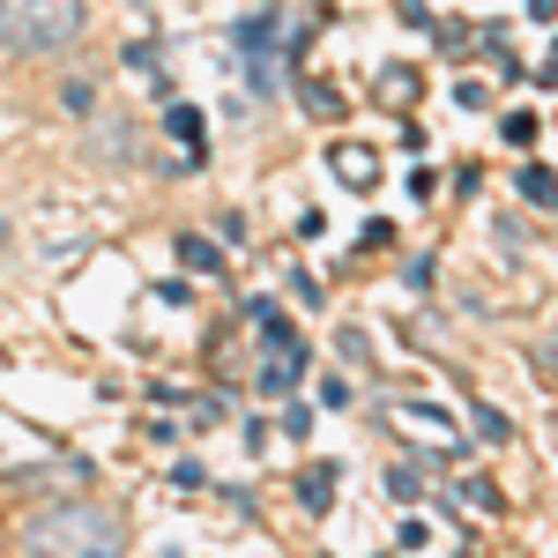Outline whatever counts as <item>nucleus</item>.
<instances>
[{
	"label": "nucleus",
	"instance_id": "obj_5",
	"mask_svg": "<svg viewBox=\"0 0 558 558\" xmlns=\"http://www.w3.org/2000/svg\"><path fill=\"white\" fill-rule=\"evenodd\" d=\"M179 260H186V268H194V276H216V268H223V254H216L209 239H194V231H186V239H179Z\"/></svg>",
	"mask_w": 558,
	"mask_h": 558
},
{
	"label": "nucleus",
	"instance_id": "obj_8",
	"mask_svg": "<svg viewBox=\"0 0 558 558\" xmlns=\"http://www.w3.org/2000/svg\"><path fill=\"white\" fill-rule=\"evenodd\" d=\"M299 492H305V507H328V499H336V470H313Z\"/></svg>",
	"mask_w": 558,
	"mask_h": 558
},
{
	"label": "nucleus",
	"instance_id": "obj_4",
	"mask_svg": "<svg viewBox=\"0 0 558 558\" xmlns=\"http://www.w3.org/2000/svg\"><path fill=\"white\" fill-rule=\"evenodd\" d=\"M165 134L186 142V149H202V112H194V105H172V112H165Z\"/></svg>",
	"mask_w": 558,
	"mask_h": 558
},
{
	"label": "nucleus",
	"instance_id": "obj_6",
	"mask_svg": "<svg viewBox=\"0 0 558 558\" xmlns=\"http://www.w3.org/2000/svg\"><path fill=\"white\" fill-rule=\"evenodd\" d=\"M97 165H128V128H97Z\"/></svg>",
	"mask_w": 558,
	"mask_h": 558
},
{
	"label": "nucleus",
	"instance_id": "obj_10",
	"mask_svg": "<svg viewBox=\"0 0 558 558\" xmlns=\"http://www.w3.org/2000/svg\"><path fill=\"white\" fill-rule=\"evenodd\" d=\"M336 157H343V165H336V172H343V186H365V179H373V165H365V149H336Z\"/></svg>",
	"mask_w": 558,
	"mask_h": 558
},
{
	"label": "nucleus",
	"instance_id": "obj_1",
	"mask_svg": "<svg viewBox=\"0 0 558 558\" xmlns=\"http://www.w3.org/2000/svg\"><path fill=\"white\" fill-rule=\"evenodd\" d=\"M120 551H128L120 514H112V507H89V499L45 507V514L23 529V558H120Z\"/></svg>",
	"mask_w": 558,
	"mask_h": 558
},
{
	"label": "nucleus",
	"instance_id": "obj_2",
	"mask_svg": "<svg viewBox=\"0 0 558 558\" xmlns=\"http://www.w3.org/2000/svg\"><path fill=\"white\" fill-rule=\"evenodd\" d=\"M89 8L83 0H0V52L15 60H52L83 38Z\"/></svg>",
	"mask_w": 558,
	"mask_h": 558
},
{
	"label": "nucleus",
	"instance_id": "obj_9",
	"mask_svg": "<svg viewBox=\"0 0 558 558\" xmlns=\"http://www.w3.org/2000/svg\"><path fill=\"white\" fill-rule=\"evenodd\" d=\"M521 194H529V202H558V179L529 165V172H521Z\"/></svg>",
	"mask_w": 558,
	"mask_h": 558
},
{
	"label": "nucleus",
	"instance_id": "obj_3",
	"mask_svg": "<svg viewBox=\"0 0 558 558\" xmlns=\"http://www.w3.org/2000/svg\"><path fill=\"white\" fill-rule=\"evenodd\" d=\"M305 365H313V357H305V343H283L276 357H268V365H260V395H291Z\"/></svg>",
	"mask_w": 558,
	"mask_h": 558
},
{
	"label": "nucleus",
	"instance_id": "obj_7",
	"mask_svg": "<svg viewBox=\"0 0 558 558\" xmlns=\"http://www.w3.org/2000/svg\"><path fill=\"white\" fill-rule=\"evenodd\" d=\"M60 112H68V120H89V112H97V89H89V83H68V89H60Z\"/></svg>",
	"mask_w": 558,
	"mask_h": 558
},
{
	"label": "nucleus",
	"instance_id": "obj_11",
	"mask_svg": "<svg viewBox=\"0 0 558 558\" xmlns=\"http://www.w3.org/2000/svg\"><path fill=\"white\" fill-rule=\"evenodd\" d=\"M305 112H320V120H336V112H343V97H336V89H313V97H305Z\"/></svg>",
	"mask_w": 558,
	"mask_h": 558
}]
</instances>
